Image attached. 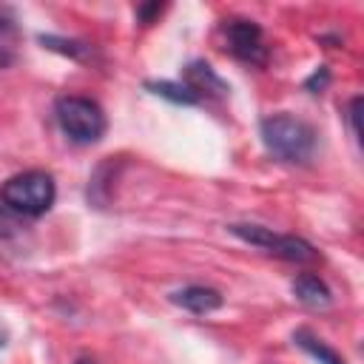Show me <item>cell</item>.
Segmentation results:
<instances>
[{
	"label": "cell",
	"mask_w": 364,
	"mask_h": 364,
	"mask_svg": "<svg viewBox=\"0 0 364 364\" xmlns=\"http://www.w3.org/2000/svg\"><path fill=\"white\" fill-rule=\"evenodd\" d=\"M262 142L270 156L282 162H307L316 148V131L310 122L290 114H270L259 125Z\"/></svg>",
	"instance_id": "obj_1"
},
{
	"label": "cell",
	"mask_w": 364,
	"mask_h": 364,
	"mask_svg": "<svg viewBox=\"0 0 364 364\" xmlns=\"http://www.w3.org/2000/svg\"><path fill=\"white\" fill-rule=\"evenodd\" d=\"M54 199H57V185H54V176L46 171L14 173L0 188V202L11 213H17L20 219L23 216H28V219L43 216L46 210H51Z\"/></svg>",
	"instance_id": "obj_2"
},
{
	"label": "cell",
	"mask_w": 364,
	"mask_h": 364,
	"mask_svg": "<svg viewBox=\"0 0 364 364\" xmlns=\"http://www.w3.org/2000/svg\"><path fill=\"white\" fill-rule=\"evenodd\" d=\"M54 117H57L63 134L77 145L100 142L108 128V119H105V111L100 108V102H94L91 97H80V94L60 97L54 102Z\"/></svg>",
	"instance_id": "obj_3"
},
{
	"label": "cell",
	"mask_w": 364,
	"mask_h": 364,
	"mask_svg": "<svg viewBox=\"0 0 364 364\" xmlns=\"http://www.w3.org/2000/svg\"><path fill=\"white\" fill-rule=\"evenodd\" d=\"M228 230H230L233 236H239L242 242L267 250V253L276 256V259H284V262H293V264H313V262H318V250H316L307 239H301V236H293V233H273L270 228L245 225V222L228 225Z\"/></svg>",
	"instance_id": "obj_4"
},
{
	"label": "cell",
	"mask_w": 364,
	"mask_h": 364,
	"mask_svg": "<svg viewBox=\"0 0 364 364\" xmlns=\"http://www.w3.org/2000/svg\"><path fill=\"white\" fill-rule=\"evenodd\" d=\"M222 37H225V48L250 65H267V43H264V31L259 23L253 20H225L222 23Z\"/></svg>",
	"instance_id": "obj_5"
},
{
	"label": "cell",
	"mask_w": 364,
	"mask_h": 364,
	"mask_svg": "<svg viewBox=\"0 0 364 364\" xmlns=\"http://www.w3.org/2000/svg\"><path fill=\"white\" fill-rule=\"evenodd\" d=\"M171 301L185 307L188 313H196V316H205V313H213L225 304L222 293L213 290V287H205V284H191V287H182L176 293H171Z\"/></svg>",
	"instance_id": "obj_6"
},
{
	"label": "cell",
	"mask_w": 364,
	"mask_h": 364,
	"mask_svg": "<svg viewBox=\"0 0 364 364\" xmlns=\"http://www.w3.org/2000/svg\"><path fill=\"white\" fill-rule=\"evenodd\" d=\"M185 85L202 100L205 94H213V97H225L230 88H228V82L205 63V60H196V63H191L188 68H185Z\"/></svg>",
	"instance_id": "obj_7"
},
{
	"label": "cell",
	"mask_w": 364,
	"mask_h": 364,
	"mask_svg": "<svg viewBox=\"0 0 364 364\" xmlns=\"http://www.w3.org/2000/svg\"><path fill=\"white\" fill-rule=\"evenodd\" d=\"M293 296L307 307H327L333 301L330 287L316 273H301L293 279Z\"/></svg>",
	"instance_id": "obj_8"
},
{
	"label": "cell",
	"mask_w": 364,
	"mask_h": 364,
	"mask_svg": "<svg viewBox=\"0 0 364 364\" xmlns=\"http://www.w3.org/2000/svg\"><path fill=\"white\" fill-rule=\"evenodd\" d=\"M293 341H296L307 355H313L318 364H344V358H341L324 338H318L316 333H310V330H304V327L293 333Z\"/></svg>",
	"instance_id": "obj_9"
},
{
	"label": "cell",
	"mask_w": 364,
	"mask_h": 364,
	"mask_svg": "<svg viewBox=\"0 0 364 364\" xmlns=\"http://www.w3.org/2000/svg\"><path fill=\"white\" fill-rule=\"evenodd\" d=\"M117 165H119V162L105 159V162L94 171V176L88 179V202H94L97 208H105L108 199H111V179H114V168H117Z\"/></svg>",
	"instance_id": "obj_10"
},
{
	"label": "cell",
	"mask_w": 364,
	"mask_h": 364,
	"mask_svg": "<svg viewBox=\"0 0 364 364\" xmlns=\"http://www.w3.org/2000/svg\"><path fill=\"white\" fill-rule=\"evenodd\" d=\"M23 245V225L20 216L11 213L6 205H0V253L17 250Z\"/></svg>",
	"instance_id": "obj_11"
},
{
	"label": "cell",
	"mask_w": 364,
	"mask_h": 364,
	"mask_svg": "<svg viewBox=\"0 0 364 364\" xmlns=\"http://www.w3.org/2000/svg\"><path fill=\"white\" fill-rule=\"evenodd\" d=\"M40 43L57 54H65L71 60H91L94 57V46L82 43V40H65V37H54V34H43Z\"/></svg>",
	"instance_id": "obj_12"
},
{
	"label": "cell",
	"mask_w": 364,
	"mask_h": 364,
	"mask_svg": "<svg viewBox=\"0 0 364 364\" xmlns=\"http://www.w3.org/2000/svg\"><path fill=\"white\" fill-rule=\"evenodd\" d=\"M145 88H151V94L165 97L176 105H196L199 97L185 85V82H171V80H156V82H145Z\"/></svg>",
	"instance_id": "obj_13"
},
{
	"label": "cell",
	"mask_w": 364,
	"mask_h": 364,
	"mask_svg": "<svg viewBox=\"0 0 364 364\" xmlns=\"http://www.w3.org/2000/svg\"><path fill=\"white\" fill-rule=\"evenodd\" d=\"M327 85H330V71H327V65H318V71H313V77L304 80V88H307L310 94H321Z\"/></svg>",
	"instance_id": "obj_14"
},
{
	"label": "cell",
	"mask_w": 364,
	"mask_h": 364,
	"mask_svg": "<svg viewBox=\"0 0 364 364\" xmlns=\"http://www.w3.org/2000/svg\"><path fill=\"white\" fill-rule=\"evenodd\" d=\"M162 3H142V6H136V20L142 23V26H151L154 23V17L156 14H162Z\"/></svg>",
	"instance_id": "obj_15"
},
{
	"label": "cell",
	"mask_w": 364,
	"mask_h": 364,
	"mask_svg": "<svg viewBox=\"0 0 364 364\" xmlns=\"http://www.w3.org/2000/svg\"><path fill=\"white\" fill-rule=\"evenodd\" d=\"M347 117H350L353 136L358 139V136H361V128H358V117H361V97H353V100H350V105H347Z\"/></svg>",
	"instance_id": "obj_16"
},
{
	"label": "cell",
	"mask_w": 364,
	"mask_h": 364,
	"mask_svg": "<svg viewBox=\"0 0 364 364\" xmlns=\"http://www.w3.org/2000/svg\"><path fill=\"white\" fill-rule=\"evenodd\" d=\"M14 34V17L9 9H0V40Z\"/></svg>",
	"instance_id": "obj_17"
},
{
	"label": "cell",
	"mask_w": 364,
	"mask_h": 364,
	"mask_svg": "<svg viewBox=\"0 0 364 364\" xmlns=\"http://www.w3.org/2000/svg\"><path fill=\"white\" fill-rule=\"evenodd\" d=\"M14 63V54L6 48V46H0V68H9Z\"/></svg>",
	"instance_id": "obj_18"
},
{
	"label": "cell",
	"mask_w": 364,
	"mask_h": 364,
	"mask_svg": "<svg viewBox=\"0 0 364 364\" xmlns=\"http://www.w3.org/2000/svg\"><path fill=\"white\" fill-rule=\"evenodd\" d=\"M77 364H94V361H88V358H77Z\"/></svg>",
	"instance_id": "obj_19"
},
{
	"label": "cell",
	"mask_w": 364,
	"mask_h": 364,
	"mask_svg": "<svg viewBox=\"0 0 364 364\" xmlns=\"http://www.w3.org/2000/svg\"><path fill=\"white\" fill-rule=\"evenodd\" d=\"M0 347H3V336H0Z\"/></svg>",
	"instance_id": "obj_20"
}]
</instances>
